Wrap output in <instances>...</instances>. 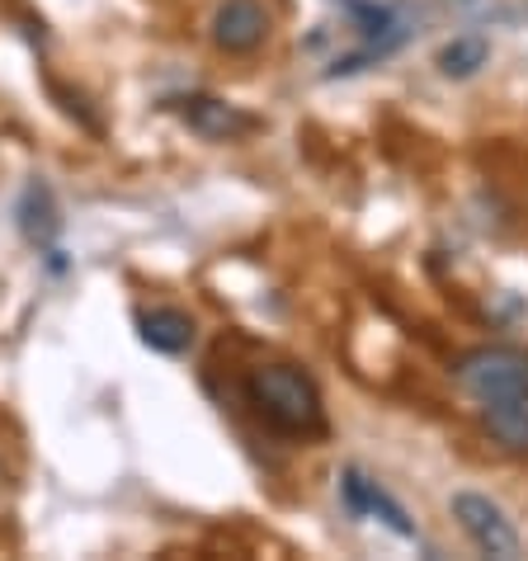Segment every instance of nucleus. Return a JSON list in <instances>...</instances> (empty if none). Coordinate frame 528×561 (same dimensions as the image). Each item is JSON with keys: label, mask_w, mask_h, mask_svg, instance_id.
<instances>
[{"label": "nucleus", "mask_w": 528, "mask_h": 561, "mask_svg": "<svg viewBox=\"0 0 528 561\" xmlns=\"http://www.w3.org/2000/svg\"><path fill=\"white\" fill-rule=\"evenodd\" d=\"M251 407L269 420L278 434H317L325 425V407L317 382L292 364H260L251 373Z\"/></svg>", "instance_id": "f257e3e1"}, {"label": "nucleus", "mask_w": 528, "mask_h": 561, "mask_svg": "<svg viewBox=\"0 0 528 561\" xmlns=\"http://www.w3.org/2000/svg\"><path fill=\"white\" fill-rule=\"evenodd\" d=\"M454 378H458L462 392L481 401V407H486V401L528 397V350H515V345L468 350V354L458 358Z\"/></svg>", "instance_id": "f03ea898"}, {"label": "nucleus", "mask_w": 528, "mask_h": 561, "mask_svg": "<svg viewBox=\"0 0 528 561\" xmlns=\"http://www.w3.org/2000/svg\"><path fill=\"white\" fill-rule=\"evenodd\" d=\"M454 519L458 528L477 542V552H486V557H519V534H515V524L505 519V510L486 501V495H477V491H458L454 495Z\"/></svg>", "instance_id": "7ed1b4c3"}, {"label": "nucleus", "mask_w": 528, "mask_h": 561, "mask_svg": "<svg viewBox=\"0 0 528 561\" xmlns=\"http://www.w3.org/2000/svg\"><path fill=\"white\" fill-rule=\"evenodd\" d=\"M269 38V14H264L260 0H227L213 14V43L222 53H255L260 43Z\"/></svg>", "instance_id": "20e7f679"}, {"label": "nucleus", "mask_w": 528, "mask_h": 561, "mask_svg": "<svg viewBox=\"0 0 528 561\" xmlns=\"http://www.w3.org/2000/svg\"><path fill=\"white\" fill-rule=\"evenodd\" d=\"M340 491H345V501H349L354 514H368V519H378V524L392 528V534L415 538V524L406 519V510H401L392 495L378 486V481H368L359 467H345V472H340Z\"/></svg>", "instance_id": "39448f33"}, {"label": "nucleus", "mask_w": 528, "mask_h": 561, "mask_svg": "<svg viewBox=\"0 0 528 561\" xmlns=\"http://www.w3.org/2000/svg\"><path fill=\"white\" fill-rule=\"evenodd\" d=\"M184 108V123L198 133V137H208V142H231V137H241L245 128H251V118L241 114V108H231L227 100H213V95H194V100H180Z\"/></svg>", "instance_id": "423d86ee"}, {"label": "nucleus", "mask_w": 528, "mask_h": 561, "mask_svg": "<svg viewBox=\"0 0 528 561\" xmlns=\"http://www.w3.org/2000/svg\"><path fill=\"white\" fill-rule=\"evenodd\" d=\"M137 331H142V345H151L157 354H184L194 345V317L180 307H151L137 317Z\"/></svg>", "instance_id": "0eeeda50"}, {"label": "nucleus", "mask_w": 528, "mask_h": 561, "mask_svg": "<svg viewBox=\"0 0 528 561\" xmlns=\"http://www.w3.org/2000/svg\"><path fill=\"white\" fill-rule=\"evenodd\" d=\"M486 430L491 439L509 448V454H528V397L515 401H486Z\"/></svg>", "instance_id": "6e6552de"}, {"label": "nucleus", "mask_w": 528, "mask_h": 561, "mask_svg": "<svg viewBox=\"0 0 528 561\" xmlns=\"http://www.w3.org/2000/svg\"><path fill=\"white\" fill-rule=\"evenodd\" d=\"M20 227L28 241L48 245L57 237V213H53V194L43 190V184H28L24 198H20Z\"/></svg>", "instance_id": "1a4fd4ad"}, {"label": "nucleus", "mask_w": 528, "mask_h": 561, "mask_svg": "<svg viewBox=\"0 0 528 561\" xmlns=\"http://www.w3.org/2000/svg\"><path fill=\"white\" fill-rule=\"evenodd\" d=\"M486 57H491V48H486V38H454L448 48L439 53V71L448 76V81H468V76H477L481 67H486Z\"/></svg>", "instance_id": "9d476101"}]
</instances>
